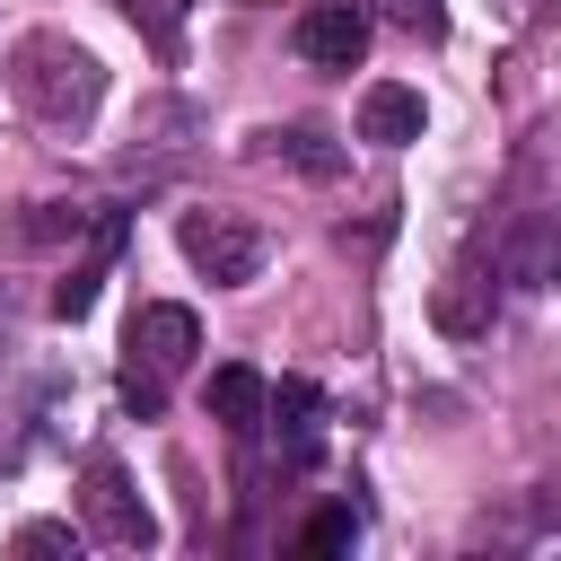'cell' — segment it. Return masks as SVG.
<instances>
[{"instance_id":"obj_12","label":"cell","mask_w":561,"mask_h":561,"mask_svg":"<svg viewBox=\"0 0 561 561\" xmlns=\"http://www.w3.org/2000/svg\"><path fill=\"white\" fill-rule=\"evenodd\" d=\"M123 18L149 35L158 61H184V18H193V0H123Z\"/></svg>"},{"instance_id":"obj_5","label":"cell","mask_w":561,"mask_h":561,"mask_svg":"<svg viewBox=\"0 0 561 561\" xmlns=\"http://www.w3.org/2000/svg\"><path fill=\"white\" fill-rule=\"evenodd\" d=\"M289 44H298L307 70H359V53H368V0H316V9H298Z\"/></svg>"},{"instance_id":"obj_10","label":"cell","mask_w":561,"mask_h":561,"mask_svg":"<svg viewBox=\"0 0 561 561\" xmlns=\"http://www.w3.org/2000/svg\"><path fill=\"white\" fill-rule=\"evenodd\" d=\"M316 412H324V403H316V386H307V377H289V386L263 403V421H280V465H289V473H298V465H316Z\"/></svg>"},{"instance_id":"obj_17","label":"cell","mask_w":561,"mask_h":561,"mask_svg":"<svg viewBox=\"0 0 561 561\" xmlns=\"http://www.w3.org/2000/svg\"><path fill=\"white\" fill-rule=\"evenodd\" d=\"M237 9H254V0H237Z\"/></svg>"},{"instance_id":"obj_2","label":"cell","mask_w":561,"mask_h":561,"mask_svg":"<svg viewBox=\"0 0 561 561\" xmlns=\"http://www.w3.org/2000/svg\"><path fill=\"white\" fill-rule=\"evenodd\" d=\"M193 351H202V316L175 307V298H140L131 307V333H123V412L131 421H158V403L193 368Z\"/></svg>"},{"instance_id":"obj_14","label":"cell","mask_w":561,"mask_h":561,"mask_svg":"<svg viewBox=\"0 0 561 561\" xmlns=\"http://www.w3.org/2000/svg\"><path fill=\"white\" fill-rule=\"evenodd\" d=\"M368 18H386V26L412 35V44H438V35H447V0H368Z\"/></svg>"},{"instance_id":"obj_3","label":"cell","mask_w":561,"mask_h":561,"mask_svg":"<svg viewBox=\"0 0 561 561\" xmlns=\"http://www.w3.org/2000/svg\"><path fill=\"white\" fill-rule=\"evenodd\" d=\"M175 245H184V263L210 280V289H245L254 272H263V228H245L237 210H184L175 219Z\"/></svg>"},{"instance_id":"obj_6","label":"cell","mask_w":561,"mask_h":561,"mask_svg":"<svg viewBox=\"0 0 561 561\" xmlns=\"http://www.w3.org/2000/svg\"><path fill=\"white\" fill-rule=\"evenodd\" d=\"M430 316H438V333H447V342H473V333H491V316H500V272H482V263H456V272L438 280Z\"/></svg>"},{"instance_id":"obj_9","label":"cell","mask_w":561,"mask_h":561,"mask_svg":"<svg viewBox=\"0 0 561 561\" xmlns=\"http://www.w3.org/2000/svg\"><path fill=\"white\" fill-rule=\"evenodd\" d=\"M202 403H210V421H219L228 438H263V403H272V386H263V368H210Z\"/></svg>"},{"instance_id":"obj_1","label":"cell","mask_w":561,"mask_h":561,"mask_svg":"<svg viewBox=\"0 0 561 561\" xmlns=\"http://www.w3.org/2000/svg\"><path fill=\"white\" fill-rule=\"evenodd\" d=\"M0 79H9V96H18L44 131H88L96 105H105V61H96L79 35H61V26L18 35V44L0 53Z\"/></svg>"},{"instance_id":"obj_13","label":"cell","mask_w":561,"mask_h":561,"mask_svg":"<svg viewBox=\"0 0 561 561\" xmlns=\"http://www.w3.org/2000/svg\"><path fill=\"white\" fill-rule=\"evenodd\" d=\"M500 272H508V280H526V289H543V280H552V219H543V210H526V228H517V245L500 254Z\"/></svg>"},{"instance_id":"obj_4","label":"cell","mask_w":561,"mask_h":561,"mask_svg":"<svg viewBox=\"0 0 561 561\" xmlns=\"http://www.w3.org/2000/svg\"><path fill=\"white\" fill-rule=\"evenodd\" d=\"M79 517H88V535L114 543V552H149V543H158V517H149V500L131 491V473H123L114 456H88V473H79Z\"/></svg>"},{"instance_id":"obj_8","label":"cell","mask_w":561,"mask_h":561,"mask_svg":"<svg viewBox=\"0 0 561 561\" xmlns=\"http://www.w3.org/2000/svg\"><path fill=\"white\" fill-rule=\"evenodd\" d=\"M421 123H430L421 88H403V79H377V88H359V140H377V149H403V140H421Z\"/></svg>"},{"instance_id":"obj_16","label":"cell","mask_w":561,"mask_h":561,"mask_svg":"<svg viewBox=\"0 0 561 561\" xmlns=\"http://www.w3.org/2000/svg\"><path fill=\"white\" fill-rule=\"evenodd\" d=\"M18 552H79V526H53V517H35V526H18Z\"/></svg>"},{"instance_id":"obj_11","label":"cell","mask_w":561,"mask_h":561,"mask_svg":"<svg viewBox=\"0 0 561 561\" xmlns=\"http://www.w3.org/2000/svg\"><path fill=\"white\" fill-rule=\"evenodd\" d=\"M272 158H289V167H298V175H316V184H324V175H342V149H333V131H324V123H280V131H272Z\"/></svg>"},{"instance_id":"obj_15","label":"cell","mask_w":561,"mask_h":561,"mask_svg":"<svg viewBox=\"0 0 561 561\" xmlns=\"http://www.w3.org/2000/svg\"><path fill=\"white\" fill-rule=\"evenodd\" d=\"M351 543H359V508L351 500H333V508H316L298 526V552H351Z\"/></svg>"},{"instance_id":"obj_7","label":"cell","mask_w":561,"mask_h":561,"mask_svg":"<svg viewBox=\"0 0 561 561\" xmlns=\"http://www.w3.org/2000/svg\"><path fill=\"white\" fill-rule=\"evenodd\" d=\"M114 254H123V210H96V219H88V254H79V263H70V280L53 289V316H61V324H79V316L96 307V289H105V263H114Z\"/></svg>"}]
</instances>
